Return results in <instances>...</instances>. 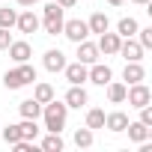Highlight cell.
I'll use <instances>...</instances> for the list:
<instances>
[{
  "label": "cell",
  "mask_w": 152,
  "mask_h": 152,
  "mask_svg": "<svg viewBox=\"0 0 152 152\" xmlns=\"http://www.w3.org/2000/svg\"><path fill=\"white\" fill-rule=\"evenodd\" d=\"M42 116H45V128H48V131H54V134H60V131H63V125H66L69 107H66V102L51 99V102H45V104H42Z\"/></svg>",
  "instance_id": "cell-1"
},
{
  "label": "cell",
  "mask_w": 152,
  "mask_h": 152,
  "mask_svg": "<svg viewBox=\"0 0 152 152\" xmlns=\"http://www.w3.org/2000/svg\"><path fill=\"white\" fill-rule=\"evenodd\" d=\"M42 27H45V33H48V36L63 33V6L48 3V6L42 9Z\"/></svg>",
  "instance_id": "cell-2"
},
{
  "label": "cell",
  "mask_w": 152,
  "mask_h": 152,
  "mask_svg": "<svg viewBox=\"0 0 152 152\" xmlns=\"http://www.w3.org/2000/svg\"><path fill=\"white\" fill-rule=\"evenodd\" d=\"M125 99H128V104H131V107H143V104H149V102H152V90H149L143 81H140V84H128Z\"/></svg>",
  "instance_id": "cell-3"
},
{
  "label": "cell",
  "mask_w": 152,
  "mask_h": 152,
  "mask_svg": "<svg viewBox=\"0 0 152 152\" xmlns=\"http://www.w3.org/2000/svg\"><path fill=\"white\" fill-rule=\"evenodd\" d=\"M63 36L69 39V42H84L87 36H90V27H87V21H81V18H72V21H63Z\"/></svg>",
  "instance_id": "cell-4"
},
{
  "label": "cell",
  "mask_w": 152,
  "mask_h": 152,
  "mask_svg": "<svg viewBox=\"0 0 152 152\" xmlns=\"http://www.w3.org/2000/svg\"><path fill=\"white\" fill-rule=\"evenodd\" d=\"M116 54H122V57H125V63H140V60H143V48H140V42H137L134 36L122 39Z\"/></svg>",
  "instance_id": "cell-5"
},
{
  "label": "cell",
  "mask_w": 152,
  "mask_h": 152,
  "mask_svg": "<svg viewBox=\"0 0 152 152\" xmlns=\"http://www.w3.org/2000/svg\"><path fill=\"white\" fill-rule=\"evenodd\" d=\"M87 81H93V84H99V87H107V84L113 81V72H110V66H104V63H93V66L87 69Z\"/></svg>",
  "instance_id": "cell-6"
},
{
  "label": "cell",
  "mask_w": 152,
  "mask_h": 152,
  "mask_svg": "<svg viewBox=\"0 0 152 152\" xmlns=\"http://www.w3.org/2000/svg\"><path fill=\"white\" fill-rule=\"evenodd\" d=\"M119 42H122V36H119V33H110V30L99 33V54H104V57L116 54V51H119Z\"/></svg>",
  "instance_id": "cell-7"
},
{
  "label": "cell",
  "mask_w": 152,
  "mask_h": 152,
  "mask_svg": "<svg viewBox=\"0 0 152 152\" xmlns=\"http://www.w3.org/2000/svg\"><path fill=\"white\" fill-rule=\"evenodd\" d=\"M15 27H18L21 33H36V30L42 27V21H39V15H36L33 9H27V12H21V15L15 18Z\"/></svg>",
  "instance_id": "cell-8"
},
{
  "label": "cell",
  "mask_w": 152,
  "mask_h": 152,
  "mask_svg": "<svg viewBox=\"0 0 152 152\" xmlns=\"http://www.w3.org/2000/svg\"><path fill=\"white\" fill-rule=\"evenodd\" d=\"M78 63H84V66H93V63H99V45L96 42H78Z\"/></svg>",
  "instance_id": "cell-9"
},
{
  "label": "cell",
  "mask_w": 152,
  "mask_h": 152,
  "mask_svg": "<svg viewBox=\"0 0 152 152\" xmlns=\"http://www.w3.org/2000/svg\"><path fill=\"white\" fill-rule=\"evenodd\" d=\"M6 51H9V57H12L15 63H27V60L33 57V48H30V42H24V39H21V42H15V39H12Z\"/></svg>",
  "instance_id": "cell-10"
},
{
  "label": "cell",
  "mask_w": 152,
  "mask_h": 152,
  "mask_svg": "<svg viewBox=\"0 0 152 152\" xmlns=\"http://www.w3.org/2000/svg\"><path fill=\"white\" fill-rule=\"evenodd\" d=\"M63 102H66V107H84V104L90 102V96H87V90H84V87H78V84H72Z\"/></svg>",
  "instance_id": "cell-11"
},
{
  "label": "cell",
  "mask_w": 152,
  "mask_h": 152,
  "mask_svg": "<svg viewBox=\"0 0 152 152\" xmlns=\"http://www.w3.org/2000/svg\"><path fill=\"white\" fill-rule=\"evenodd\" d=\"M66 81L69 84H78V87H84V81H87V66L84 63H66Z\"/></svg>",
  "instance_id": "cell-12"
},
{
  "label": "cell",
  "mask_w": 152,
  "mask_h": 152,
  "mask_svg": "<svg viewBox=\"0 0 152 152\" xmlns=\"http://www.w3.org/2000/svg\"><path fill=\"white\" fill-rule=\"evenodd\" d=\"M125 131H128V140H134V143H143V140H149V137H152V128H149V125H143L140 119H137V122H131V119H128Z\"/></svg>",
  "instance_id": "cell-13"
},
{
  "label": "cell",
  "mask_w": 152,
  "mask_h": 152,
  "mask_svg": "<svg viewBox=\"0 0 152 152\" xmlns=\"http://www.w3.org/2000/svg\"><path fill=\"white\" fill-rule=\"evenodd\" d=\"M122 81H125V87H128V84L146 81V69H143L140 63H125V69H122Z\"/></svg>",
  "instance_id": "cell-14"
},
{
  "label": "cell",
  "mask_w": 152,
  "mask_h": 152,
  "mask_svg": "<svg viewBox=\"0 0 152 152\" xmlns=\"http://www.w3.org/2000/svg\"><path fill=\"white\" fill-rule=\"evenodd\" d=\"M45 69H48V72H63V69H66V54H63L60 48L45 51Z\"/></svg>",
  "instance_id": "cell-15"
},
{
  "label": "cell",
  "mask_w": 152,
  "mask_h": 152,
  "mask_svg": "<svg viewBox=\"0 0 152 152\" xmlns=\"http://www.w3.org/2000/svg\"><path fill=\"white\" fill-rule=\"evenodd\" d=\"M18 113H21V119H39L42 116V104L36 99H24L18 104Z\"/></svg>",
  "instance_id": "cell-16"
},
{
  "label": "cell",
  "mask_w": 152,
  "mask_h": 152,
  "mask_svg": "<svg viewBox=\"0 0 152 152\" xmlns=\"http://www.w3.org/2000/svg\"><path fill=\"white\" fill-rule=\"evenodd\" d=\"M125 125H128V113H122V110H113V113H107L104 116V128H110V131H125Z\"/></svg>",
  "instance_id": "cell-17"
},
{
  "label": "cell",
  "mask_w": 152,
  "mask_h": 152,
  "mask_svg": "<svg viewBox=\"0 0 152 152\" xmlns=\"http://www.w3.org/2000/svg\"><path fill=\"white\" fill-rule=\"evenodd\" d=\"M87 27H90V33H104V30L110 27V21H107L104 12H93L90 21H87Z\"/></svg>",
  "instance_id": "cell-18"
},
{
  "label": "cell",
  "mask_w": 152,
  "mask_h": 152,
  "mask_svg": "<svg viewBox=\"0 0 152 152\" xmlns=\"http://www.w3.org/2000/svg\"><path fill=\"white\" fill-rule=\"evenodd\" d=\"M125 84H119V81H110L107 84V99H110V104H122L125 102Z\"/></svg>",
  "instance_id": "cell-19"
},
{
  "label": "cell",
  "mask_w": 152,
  "mask_h": 152,
  "mask_svg": "<svg viewBox=\"0 0 152 152\" xmlns=\"http://www.w3.org/2000/svg\"><path fill=\"white\" fill-rule=\"evenodd\" d=\"M18 131H21L24 140H36V137H39V125H36V119H21V122H18Z\"/></svg>",
  "instance_id": "cell-20"
},
{
  "label": "cell",
  "mask_w": 152,
  "mask_h": 152,
  "mask_svg": "<svg viewBox=\"0 0 152 152\" xmlns=\"http://www.w3.org/2000/svg\"><path fill=\"white\" fill-rule=\"evenodd\" d=\"M116 33L122 36V39H128V36H134L137 33V21L128 15V18H119V24H116Z\"/></svg>",
  "instance_id": "cell-21"
},
{
  "label": "cell",
  "mask_w": 152,
  "mask_h": 152,
  "mask_svg": "<svg viewBox=\"0 0 152 152\" xmlns=\"http://www.w3.org/2000/svg\"><path fill=\"white\" fill-rule=\"evenodd\" d=\"M33 99H36L39 104L51 102V99H54V87H51V84H36V90H33Z\"/></svg>",
  "instance_id": "cell-22"
},
{
  "label": "cell",
  "mask_w": 152,
  "mask_h": 152,
  "mask_svg": "<svg viewBox=\"0 0 152 152\" xmlns=\"http://www.w3.org/2000/svg\"><path fill=\"white\" fill-rule=\"evenodd\" d=\"M87 128H104V110H99V107H93V110H87Z\"/></svg>",
  "instance_id": "cell-23"
},
{
  "label": "cell",
  "mask_w": 152,
  "mask_h": 152,
  "mask_svg": "<svg viewBox=\"0 0 152 152\" xmlns=\"http://www.w3.org/2000/svg\"><path fill=\"white\" fill-rule=\"evenodd\" d=\"M3 87H6V90H21V87H24L18 69H12V72H6V75H3Z\"/></svg>",
  "instance_id": "cell-24"
},
{
  "label": "cell",
  "mask_w": 152,
  "mask_h": 152,
  "mask_svg": "<svg viewBox=\"0 0 152 152\" xmlns=\"http://www.w3.org/2000/svg\"><path fill=\"white\" fill-rule=\"evenodd\" d=\"M42 149H45V152H63V140H60V134L51 131V134L42 140Z\"/></svg>",
  "instance_id": "cell-25"
},
{
  "label": "cell",
  "mask_w": 152,
  "mask_h": 152,
  "mask_svg": "<svg viewBox=\"0 0 152 152\" xmlns=\"http://www.w3.org/2000/svg\"><path fill=\"white\" fill-rule=\"evenodd\" d=\"M75 143H78L81 149L93 146V128H78V131H75Z\"/></svg>",
  "instance_id": "cell-26"
},
{
  "label": "cell",
  "mask_w": 152,
  "mask_h": 152,
  "mask_svg": "<svg viewBox=\"0 0 152 152\" xmlns=\"http://www.w3.org/2000/svg\"><path fill=\"white\" fill-rule=\"evenodd\" d=\"M15 9H9V6H3V9H0V27H6V30H12L15 27Z\"/></svg>",
  "instance_id": "cell-27"
},
{
  "label": "cell",
  "mask_w": 152,
  "mask_h": 152,
  "mask_svg": "<svg viewBox=\"0 0 152 152\" xmlns=\"http://www.w3.org/2000/svg\"><path fill=\"white\" fill-rule=\"evenodd\" d=\"M18 75H21L24 84H33V81H36V69L30 66V60H27V63H18Z\"/></svg>",
  "instance_id": "cell-28"
},
{
  "label": "cell",
  "mask_w": 152,
  "mask_h": 152,
  "mask_svg": "<svg viewBox=\"0 0 152 152\" xmlns=\"http://www.w3.org/2000/svg\"><path fill=\"white\" fill-rule=\"evenodd\" d=\"M134 36H137V42H140V48H143V51H149V48H152V27H143V30L137 27V33H134Z\"/></svg>",
  "instance_id": "cell-29"
},
{
  "label": "cell",
  "mask_w": 152,
  "mask_h": 152,
  "mask_svg": "<svg viewBox=\"0 0 152 152\" xmlns=\"http://www.w3.org/2000/svg\"><path fill=\"white\" fill-rule=\"evenodd\" d=\"M3 140H6L9 146H12L15 140H21V131H18V125H6V128H3Z\"/></svg>",
  "instance_id": "cell-30"
},
{
  "label": "cell",
  "mask_w": 152,
  "mask_h": 152,
  "mask_svg": "<svg viewBox=\"0 0 152 152\" xmlns=\"http://www.w3.org/2000/svg\"><path fill=\"white\" fill-rule=\"evenodd\" d=\"M137 110H140V122L152 128V107H149V104H143V107H137Z\"/></svg>",
  "instance_id": "cell-31"
},
{
  "label": "cell",
  "mask_w": 152,
  "mask_h": 152,
  "mask_svg": "<svg viewBox=\"0 0 152 152\" xmlns=\"http://www.w3.org/2000/svg\"><path fill=\"white\" fill-rule=\"evenodd\" d=\"M9 42H12V33H9L6 27H0V51H6V48H9Z\"/></svg>",
  "instance_id": "cell-32"
},
{
  "label": "cell",
  "mask_w": 152,
  "mask_h": 152,
  "mask_svg": "<svg viewBox=\"0 0 152 152\" xmlns=\"http://www.w3.org/2000/svg\"><path fill=\"white\" fill-rule=\"evenodd\" d=\"M54 3H57V6H63V9H72L78 0H54Z\"/></svg>",
  "instance_id": "cell-33"
},
{
  "label": "cell",
  "mask_w": 152,
  "mask_h": 152,
  "mask_svg": "<svg viewBox=\"0 0 152 152\" xmlns=\"http://www.w3.org/2000/svg\"><path fill=\"white\" fill-rule=\"evenodd\" d=\"M110 6H122V3H128V0H107Z\"/></svg>",
  "instance_id": "cell-34"
},
{
  "label": "cell",
  "mask_w": 152,
  "mask_h": 152,
  "mask_svg": "<svg viewBox=\"0 0 152 152\" xmlns=\"http://www.w3.org/2000/svg\"><path fill=\"white\" fill-rule=\"evenodd\" d=\"M21 6H33V3H39V0H18Z\"/></svg>",
  "instance_id": "cell-35"
},
{
  "label": "cell",
  "mask_w": 152,
  "mask_h": 152,
  "mask_svg": "<svg viewBox=\"0 0 152 152\" xmlns=\"http://www.w3.org/2000/svg\"><path fill=\"white\" fill-rule=\"evenodd\" d=\"M131 3H137V6H149V0H131Z\"/></svg>",
  "instance_id": "cell-36"
}]
</instances>
